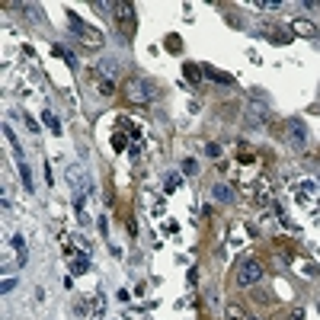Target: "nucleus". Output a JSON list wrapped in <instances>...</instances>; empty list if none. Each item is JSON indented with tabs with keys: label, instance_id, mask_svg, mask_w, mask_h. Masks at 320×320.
I'll use <instances>...</instances> for the list:
<instances>
[{
	"label": "nucleus",
	"instance_id": "2eb2a0df",
	"mask_svg": "<svg viewBox=\"0 0 320 320\" xmlns=\"http://www.w3.org/2000/svg\"><path fill=\"white\" fill-rule=\"evenodd\" d=\"M183 74H186V80H192V87H196L198 77H202V71H198V64H183Z\"/></svg>",
	"mask_w": 320,
	"mask_h": 320
},
{
	"label": "nucleus",
	"instance_id": "a211bd4d",
	"mask_svg": "<svg viewBox=\"0 0 320 320\" xmlns=\"http://www.w3.org/2000/svg\"><path fill=\"white\" fill-rule=\"evenodd\" d=\"M167 48H170L173 54H179V52H183V42H179V36H167Z\"/></svg>",
	"mask_w": 320,
	"mask_h": 320
},
{
	"label": "nucleus",
	"instance_id": "7ed1b4c3",
	"mask_svg": "<svg viewBox=\"0 0 320 320\" xmlns=\"http://www.w3.org/2000/svg\"><path fill=\"white\" fill-rule=\"evenodd\" d=\"M112 13H115V19H119V26H122L125 32L135 29V7H131V3L119 0V3H112Z\"/></svg>",
	"mask_w": 320,
	"mask_h": 320
},
{
	"label": "nucleus",
	"instance_id": "9b49d317",
	"mask_svg": "<svg viewBox=\"0 0 320 320\" xmlns=\"http://www.w3.org/2000/svg\"><path fill=\"white\" fill-rule=\"evenodd\" d=\"M106 314V295H93V320H103Z\"/></svg>",
	"mask_w": 320,
	"mask_h": 320
},
{
	"label": "nucleus",
	"instance_id": "b1692460",
	"mask_svg": "<svg viewBox=\"0 0 320 320\" xmlns=\"http://www.w3.org/2000/svg\"><path fill=\"white\" fill-rule=\"evenodd\" d=\"M205 154H208V157H221V147H218V144H205Z\"/></svg>",
	"mask_w": 320,
	"mask_h": 320
},
{
	"label": "nucleus",
	"instance_id": "412c9836",
	"mask_svg": "<svg viewBox=\"0 0 320 320\" xmlns=\"http://www.w3.org/2000/svg\"><path fill=\"white\" fill-rule=\"evenodd\" d=\"M99 93H103V96H112V93H115V84H112V80H103V84H99Z\"/></svg>",
	"mask_w": 320,
	"mask_h": 320
},
{
	"label": "nucleus",
	"instance_id": "1a4fd4ad",
	"mask_svg": "<svg viewBox=\"0 0 320 320\" xmlns=\"http://www.w3.org/2000/svg\"><path fill=\"white\" fill-rule=\"evenodd\" d=\"M13 247H16V253H19V266H23L26 259H29V250H26V237H23V234H13Z\"/></svg>",
	"mask_w": 320,
	"mask_h": 320
},
{
	"label": "nucleus",
	"instance_id": "f8f14e48",
	"mask_svg": "<svg viewBox=\"0 0 320 320\" xmlns=\"http://www.w3.org/2000/svg\"><path fill=\"white\" fill-rule=\"evenodd\" d=\"M202 74H205L208 80H218V84H231V77H228V74H221V71L208 68V64H205V68H202Z\"/></svg>",
	"mask_w": 320,
	"mask_h": 320
},
{
	"label": "nucleus",
	"instance_id": "f03ea898",
	"mask_svg": "<svg viewBox=\"0 0 320 320\" xmlns=\"http://www.w3.org/2000/svg\"><path fill=\"white\" fill-rule=\"evenodd\" d=\"M154 84L151 80H144V77H131L128 84H125V96L131 99V103H151L154 99Z\"/></svg>",
	"mask_w": 320,
	"mask_h": 320
},
{
	"label": "nucleus",
	"instance_id": "423d86ee",
	"mask_svg": "<svg viewBox=\"0 0 320 320\" xmlns=\"http://www.w3.org/2000/svg\"><path fill=\"white\" fill-rule=\"evenodd\" d=\"M291 32H295V36H304V38H317V26H314L311 19H295V23H291Z\"/></svg>",
	"mask_w": 320,
	"mask_h": 320
},
{
	"label": "nucleus",
	"instance_id": "f257e3e1",
	"mask_svg": "<svg viewBox=\"0 0 320 320\" xmlns=\"http://www.w3.org/2000/svg\"><path fill=\"white\" fill-rule=\"evenodd\" d=\"M68 23H71V29L80 36V45H84V48H93V52H96V48H103V32H96V29H90V26H84L77 13H68Z\"/></svg>",
	"mask_w": 320,
	"mask_h": 320
},
{
	"label": "nucleus",
	"instance_id": "bb28decb",
	"mask_svg": "<svg viewBox=\"0 0 320 320\" xmlns=\"http://www.w3.org/2000/svg\"><path fill=\"white\" fill-rule=\"evenodd\" d=\"M317 311H320V301H317Z\"/></svg>",
	"mask_w": 320,
	"mask_h": 320
},
{
	"label": "nucleus",
	"instance_id": "ddd939ff",
	"mask_svg": "<svg viewBox=\"0 0 320 320\" xmlns=\"http://www.w3.org/2000/svg\"><path fill=\"white\" fill-rule=\"evenodd\" d=\"M87 269H90V259H87V256H77L74 263H71V272H74V275H84Z\"/></svg>",
	"mask_w": 320,
	"mask_h": 320
},
{
	"label": "nucleus",
	"instance_id": "4468645a",
	"mask_svg": "<svg viewBox=\"0 0 320 320\" xmlns=\"http://www.w3.org/2000/svg\"><path fill=\"white\" fill-rule=\"evenodd\" d=\"M42 119H45V125L52 128V135H61V122H58V115H54V112H42Z\"/></svg>",
	"mask_w": 320,
	"mask_h": 320
},
{
	"label": "nucleus",
	"instance_id": "5701e85b",
	"mask_svg": "<svg viewBox=\"0 0 320 320\" xmlns=\"http://www.w3.org/2000/svg\"><path fill=\"white\" fill-rule=\"evenodd\" d=\"M0 288H3V295H10V291L16 288V279H3V285H0Z\"/></svg>",
	"mask_w": 320,
	"mask_h": 320
},
{
	"label": "nucleus",
	"instance_id": "dca6fc26",
	"mask_svg": "<svg viewBox=\"0 0 320 320\" xmlns=\"http://www.w3.org/2000/svg\"><path fill=\"white\" fill-rule=\"evenodd\" d=\"M224 317H228V320H244V307H240V304H228V307H224Z\"/></svg>",
	"mask_w": 320,
	"mask_h": 320
},
{
	"label": "nucleus",
	"instance_id": "6e6552de",
	"mask_svg": "<svg viewBox=\"0 0 320 320\" xmlns=\"http://www.w3.org/2000/svg\"><path fill=\"white\" fill-rule=\"evenodd\" d=\"M19 176H23V186H26V192H36V183H32V167L26 163V160H19Z\"/></svg>",
	"mask_w": 320,
	"mask_h": 320
},
{
	"label": "nucleus",
	"instance_id": "aec40b11",
	"mask_svg": "<svg viewBox=\"0 0 320 320\" xmlns=\"http://www.w3.org/2000/svg\"><path fill=\"white\" fill-rule=\"evenodd\" d=\"M103 68H106V74H119V68H122V64L115 61V58H106V61H103Z\"/></svg>",
	"mask_w": 320,
	"mask_h": 320
},
{
	"label": "nucleus",
	"instance_id": "9d476101",
	"mask_svg": "<svg viewBox=\"0 0 320 320\" xmlns=\"http://www.w3.org/2000/svg\"><path fill=\"white\" fill-rule=\"evenodd\" d=\"M212 196H214V202H224V205H228V202H234V192H231L228 186H214Z\"/></svg>",
	"mask_w": 320,
	"mask_h": 320
},
{
	"label": "nucleus",
	"instance_id": "0eeeda50",
	"mask_svg": "<svg viewBox=\"0 0 320 320\" xmlns=\"http://www.w3.org/2000/svg\"><path fill=\"white\" fill-rule=\"evenodd\" d=\"M269 119H272V112L266 106H250V125H266Z\"/></svg>",
	"mask_w": 320,
	"mask_h": 320
},
{
	"label": "nucleus",
	"instance_id": "6ab92c4d",
	"mask_svg": "<svg viewBox=\"0 0 320 320\" xmlns=\"http://www.w3.org/2000/svg\"><path fill=\"white\" fill-rule=\"evenodd\" d=\"M183 173H186V176H196V173H198V163H196L192 157H186V160H183Z\"/></svg>",
	"mask_w": 320,
	"mask_h": 320
},
{
	"label": "nucleus",
	"instance_id": "f3484780",
	"mask_svg": "<svg viewBox=\"0 0 320 320\" xmlns=\"http://www.w3.org/2000/svg\"><path fill=\"white\" fill-rule=\"evenodd\" d=\"M54 54H61V58L71 64V68H77V58H74V52H68L64 45H54Z\"/></svg>",
	"mask_w": 320,
	"mask_h": 320
},
{
	"label": "nucleus",
	"instance_id": "20e7f679",
	"mask_svg": "<svg viewBox=\"0 0 320 320\" xmlns=\"http://www.w3.org/2000/svg\"><path fill=\"white\" fill-rule=\"evenodd\" d=\"M259 279H263V263H256V259H250L247 266H240V272H237V282L244 285H256Z\"/></svg>",
	"mask_w": 320,
	"mask_h": 320
},
{
	"label": "nucleus",
	"instance_id": "4be33fe9",
	"mask_svg": "<svg viewBox=\"0 0 320 320\" xmlns=\"http://www.w3.org/2000/svg\"><path fill=\"white\" fill-rule=\"evenodd\" d=\"M112 147L115 151H125V135H112Z\"/></svg>",
	"mask_w": 320,
	"mask_h": 320
},
{
	"label": "nucleus",
	"instance_id": "a878e982",
	"mask_svg": "<svg viewBox=\"0 0 320 320\" xmlns=\"http://www.w3.org/2000/svg\"><path fill=\"white\" fill-rule=\"evenodd\" d=\"M288 320H304V311H301V307H295V311H291V317Z\"/></svg>",
	"mask_w": 320,
	"mask_h": 320
},
{
	"label": "nucleus",
	"instance_id": "393cba45",
	"mask_svg": "<svg viewBox=\"0 0 320 320\" xmlns=\"http://www.w3.org/2000/svg\"><path fill=\"white\" fill-rule=\"evenodd\" d=\"M176 186H179V176H170V179H167V192H173Z\"/></svg>",
	"mask_w": 320,
	"mask_h": 320
},
{
	"label": "nucleus",
	"instance_id": "39448f33",
	"mask_svg": "<svg viewBox=\"0 0 320 320\" xmlns=\"http://www.w3.org/2000/svg\"><path fill=\"white\" fill-rule=\"evenodd\" d=\"M288 138H291V147L295 151H304L307 147V125L301 119H291L288 122Z\"/></svg>",
	"mask_w": 320,
	"mask_h": 320
}]
</instances>
